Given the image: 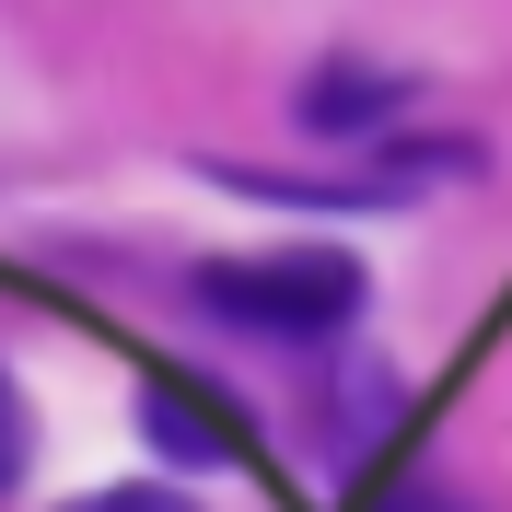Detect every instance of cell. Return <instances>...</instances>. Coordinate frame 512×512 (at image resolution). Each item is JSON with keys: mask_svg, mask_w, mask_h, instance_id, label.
Masks as SVG:
<instances>
[{"mask_svg": "<svg viewBox=\"0 0 512 512\" xmlns=\"http://www.w3.org/2000/svg\"><path fill=\"white\" fill-rule=\"evenodd\" d=\"M198 315L245 326V338H338V326L361 315V256H338V245L210 256V268H198Z\"/></svg>", "mask_w": 512, "mask_h": 512, "instance_id": "obj_1", "label": "cell"}, {"mask_svg": "<svg viewBox=\"0 0 512 512\" xmlns=\"http://www.w3.org/2000/svg\"><path fill=\"white\" fill-rule=\"evenodd\" d=\"M396 105H408L396 70H350V59H338V70L303 82V128H315V140H361V128H384Z\"/></svg>", "mask_w": 512, "mask_h": 512, "instance_id": "obj_2", "label": "cell"}, {"mask_svg": "<svg viewBox=\"0 0 512 512\" xmlns=\"http://www.w3.org/2000/svg\"><path fill=\"white\" fill-rule=\"evenodd\" d=\"M152 443H163V454H187V466H222V454H233L222 431L187 408V396H152Z\"/></svg>", "mask_w": 512, "mask_h": 512, "instance_id": "obj_3", "label": "cell"}, {"mask_svg": "<svg viewBox=\"0 0 512 512\" xmlns=\"http://www.w3.org/2000/svg\"><path fill=\"white\" fill-rule=\"evenodd\" d=\"M70 512H198L187 489H82Z\"/></svg>", "mask_w": 512, "mask_h": 512, "instance_id": "obj_4", "label": "cell"}, {"mask_svg": "<svg viewBox=\"0 0 512 512\" xmlns=\"http://www.w3.org/2000/svg\"><path fill=\"white\" fill-rule=\"evenodd\" d=\"M12 466H24V419H12V384H0V489H12Z\"/></svg>", "mask_w": 512, "mask_h": 512, "instance_id": "obj_5", "label": "cell"}, {"mask_svg": "<svg viewBox=\"0 0 512 512\" xmlns=\"http://www.w3.org/2000/svg\"><path fill=\"white\" fill-rule=\"evenodd\" d=\"M384 512H454V501H431V489H408V501H384Z\"/></svg>", "mask_w": 512, "mask_h": 512, "instance_id": "obj_6", "label": "cell"}]
</instances>
